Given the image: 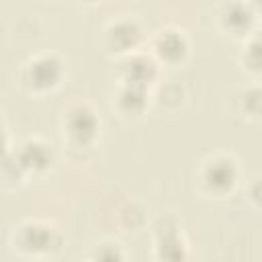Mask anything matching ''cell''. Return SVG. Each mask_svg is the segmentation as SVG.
Returning <instances> with one entry per match:
<instances>
[{
	"mask_svg": "<svg viewBox=\"0 0 262 262\" xmlns=\"http://www.w3.org/2000/svg\"><path fill=\"white\" fill-rule=\"evenodd\" d=\"M63 242V231L53 221L45 219H23L10 233L12 252L31 260H43L59 254Z\"/></svg>",
	"mask_w": 262,
	"mask_h": 262,
	"instance_id": "1",
	"label": "cell"
},
{
	"mask_svg": "<svg viewBox=\"0 0 262 262\" xmlns=\"http://www.w3.org/2000/svg\"><path fill=\"white\" fill-rule=\"evenodd\" d=\"M61 137L72 154L94 151L100 137V117L94 106L84 100L72 102L61 115Z\"/></svg>",
	"mask_w": 262,
	"mask_h": 262,
	"instance_id": "2",
	"label": "cell"
},
{
	"mask_svg": "<svg viewBox=\"0 0 262 262\" xmlns=\"http://www.w3.org/2000/svg\"><path fill=\"white\" fill-rule=\"evenodd\" d=\"M239 162L235 156L217 151L207 156L196 168V190L209 199L229 196L239 182Z\"/></svg>",
	"mask_w": 262,
	"mask_h": 262,
	"instance_id": "3",
	"label": "cell"
},
{
	"mask_svg": "<svg viewBox=\"0 0 262 262\" xmlns=\"http://www.w3.org/2000/svg\"><path fill=\"white\" fill-rule=\"evenodd\" d=\"M66 74V61L57 53L39 51L20 66L18 82L27 92L35 96H45L49 92H55L63 84Z\"/></svg>",
	"mask_w": 262,
	"mask_h": 262,
	"instance_id": "4",
	"label": "cell"
},
{
	"mask_svg": "<svg viewBox=\"0 0 262 262\" xmlns=\"http://www.w3.org/2000/svg\"><path fill=\"white\" fill-rule=\"evenodd\" d=\"M154 260L156 262H190L188 242L182 223L174 213H162L151 223Z\"/></svg>",
	"mask_w": 262,
	"mask_h": 262,
	"instance_id": "5",
	"label": "cell"
},
{
	"mask_svg": "<svg viewBox=\"0 0 262 262\" xmlns=\"http://www.w3.org/2000/svg\"><path fill=\"white\" fill-rule=\"evenodd\" d=\"M215 25L225 37L246 41L256 33L258 6L252 2H221L215 6Z\"/></svg>",
	"mask_w": 262,
	"mask_h": 262,
	"instance_id": "6",
	"label": "cell"
},
{
	"mask_svg": "<svg viewBox=\"0 0 262 262\" xmlns=\"http://www.w3.org/2000/svg\"><path fill=\"white\" fill-rule=\"evenodd\" d=\"M143 27L133 16H121L113 18L104 27V47L111 55L123 57L139 49L143 43Z\"/></svg>",
	"mask_w": 262,
	"mask_h": 262,
	"instance_id": "7",
	"label": "cell"
},
{
	"mask_svg": "<svg viewBox=\"0 0 262 262\" xmlns=\"http://www.w3.org/2000/svg\"><path fill=\"white\" fill-rule=\"evenodd\" d=\"M149 55L162 66H180L190 53V41L186 33L178 27L160 29L149 41Z\"/></svg>",
	"mask_w": 262,
	"mask_h": 262,
	"instance_id": "8",
	"label": "cell"
},
{
	"mask_svg": "<svg viewBox=\"0 0 262 262\" xmlns=\"http://www.w3.org/2000/svg\"><path fill=\"white\" fill-rule=\"evenodd\" d=\"M117 72H119V84L151 90V86L160 78V63L149 53L133 51L129 55L119 57Z\"/></svg>",
	"mask_w": 262,
	"mask_h": 262,
	"instance_id": "9",
	"label": "cell"
},
{
	"mask_svg": "<svg viewBox=\"0 0 262 262\" xmlns=\"http://www.w3.org/2000/svg\"><path fill=\"white\" fill-rule=\"evenodd\" d=\"M14 162L23 170L25 176H37L45 174L51 164H53V151L51 145L39 137H29L25 139L14 151H12Z\"/></svg>",
	"mask_w": 262,
	"mask_h": 262,
	"instance_id": "10",
	"label": "cell"
},
{
	"mask_svg": "<svg viewBox=\"0 0 262 262\" xmlns=\"http://www.w3.org/2000/svg\"><path fill=\"white\" fill-rule=\"evenodd\" d=\"M149 102H151L149 90L129 86V84H119L113 96V108L119 113L121 119H127V121L141 119L149 108Z\"/></svg>",
	"mask_w": 262,
	"mask_h": 262,
	"instance_id": "11",
	"label": "cell"
},
{
	"mask_svg": "<svg viewBox=\"0 0 262 262\" xmlns=\"http://www.w3.org/2000/svg\"><path fill=\"white\" fill-rule=\"evenodd\" d=\"M260 113H262V106H260V86L258 84H252L235 94V115H239L248 123H256V121H260Z\"/></svg>",
	"mask_w": 262,
	"mask_h": 262,
	"instance_id": "12",
	"label": "cell"
},
{
	"mask_svg": "<svg viewBox=\"0 0 262 262\" xmlns=\"http://www.w3.org/2000/svg\"><path fill=\"white\" fill-rule=\"evenodd\" d=\"M239 63L242 70L246 74H250L252 78L260 76L262 70V57H260V41H258V33H254L252 37H248L244 41V49L239 53Z\"/></svg>",
	"mask_w": 262,
	"mask_h": 262,
	"instance_id": "13",
	"label": "cell"
},
{
	"mask_svg": "<svg viewBox=\"0 0 262 262\" xmlns=\"http://www.w3.org/2000/svg\"><path fill=\"white\" fill-rule=\"evenodd\" d=\"M86 262H127V258H125V250L121 248L119 242L100 239L90 248Z\"/></svg>",
	"mask_w": 262,
	"mask_h": 262,
	"instance_id": "14",
	"label": "cell"
},
{
	"mask_svg": "<svg viewBox=\"0 0 262 262\" xmlns=\"http://www.w3.org/2000/svg\"><path fill=\"white\" fill-rule=\"evenodd\" d=\"M6 156H10V143H8V131H6L4 119L0 115V160H4Z\"/></svg>",
	"mask_w": 262,
	"mask_h": 262,
	"instance_id": "15",
	"label": "cell"
}]
</instances>
